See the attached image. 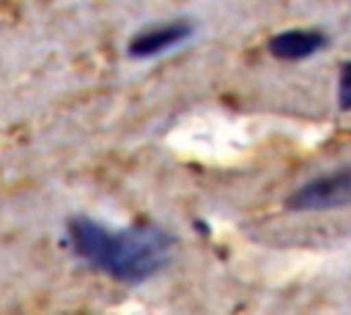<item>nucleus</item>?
<instances>
[{"instance_id":"1","label":"nucleus","mask_w":351,"mask_h":315,"mask_svg":"<svg viewBox=\"0 0 351 315\" xmlns=\"http://www.w3.org/2000/svg\"><path fill=\"white\" fill-rule=\"evenodd\" d=\"M69 241L80 260L121 282H143L154 277L165 268L176 244L173 233L154 222L112 230L88 216L69 219Z\"/></svg>"},{"instance_id":"5","label":"nucleus","mask_w":351,"mask_h":315,"mask_svg":"<svg viewBox=\"0 0 351 315\" xmlns=\"http://www.w3.org/2000/svg\"><path fill=\"white\" fill-rule=\"evenodd\" d=\"M337 107L351 112V60H346L337 71Z\"/></svg>"},{"instance_id":"4","label":"nucleus","mask_w":351,"mask_h":315,"mask_svg":"<svg viewBox=\"0 0 351 315\" xmlns=\"http://www.w3.org/2000/svg\"><path fill=\"white\" fill-rule=\"evenodd\" d=\"M324 47H326V36H324V30H315V27L280 30L269 41V52L280 60H304Z\"/></svg>"},{"instance_id":"2","label":"nucleus","mask_w":351,"mask_h":315,"mask_svg":"<svg viewBox=\"0 0 351 315\" xmlns=\"http://www.w3.org/2000/svg\"><path fill=\"white\" fill-rule=\"evenodd\" d=\"M285 205L288 211H299V214L351 205V167H337L332 173L304 181L285 197Z\"/></svg>"},{"instance_id":"3","label":"nucleus","mask_w":351,"mask_h":315,"mask_svg":"<svg viewBox=\"0 0 351 315\" xmlns=\"http://www.w3.org/2000/svg\"><path fill=\"white\" fill-rule=\"evenodd\" d=\"M192 30H195V25L186 22V19H173V22H165V25H154V27H145V30L134 33L126 52L134 60L156 58L162 52L176 49L178 44H184L192 36Z\"/></svg>"}]
</instances>
